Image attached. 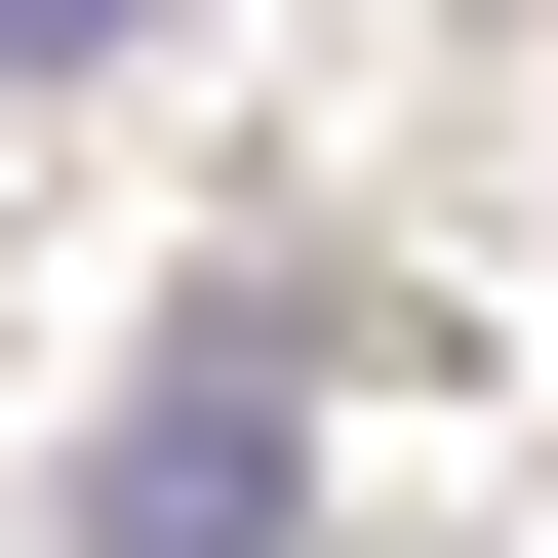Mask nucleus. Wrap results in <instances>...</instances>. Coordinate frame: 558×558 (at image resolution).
<instances>
[{"mask_svg":"<svg viewBox=\"0 0 558 558\" xmlns=\"http://www.w3.org/2000/svg\"><path fill=\"white\" fill-rule=\"evenodd\" d=\"M279 439H319V279H240V319L81 439V558H279Z\"/></svg>","mask_w":558,"mask_h":558,"instance_id":"obj_1","label":"nucleus"},{"mask_svg":"<svg viewBox=\"0 0 558 558\" xmlns=\"http://www.w3.org/2000/svg\"><path fill=\"white\" fill-rule=\"evenodd\" d=\"M81 40H120V0H0V81H81Z\"/></svg>","mask_w":558,"mask_h":558,"instance_id":"obj_2","label":"nucleus"}]
</instances>
